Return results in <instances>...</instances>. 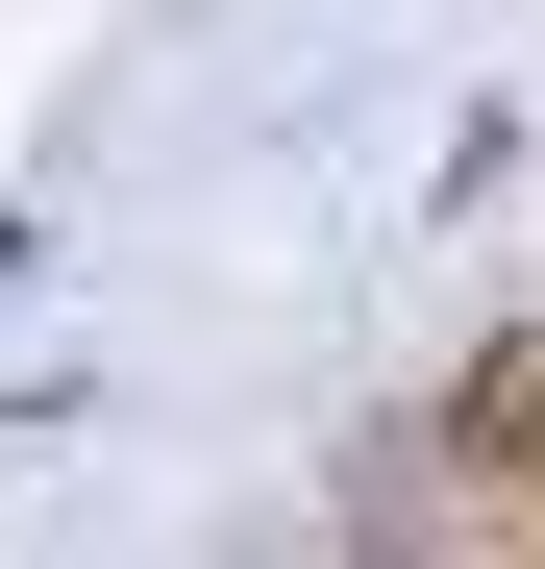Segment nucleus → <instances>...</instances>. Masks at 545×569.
I'll return each mask as SVG.
<instances>
[{
	"instance_id": "nucleus-1",
	"label": "nucleus",
	"mask_w": 545,
	"mask_h": 569,
	"mask_svg": "<svg viewBox=\"0 0 545 569\" xmlns=\"http://www.w3.org/2000/svg\"><path fill=\"white\" fill-rule=\"evenodd\" d=\"M347 545H545V322H496L373 470H347Z\"/></svg>"
}]
</instances>
